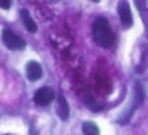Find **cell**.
I'll list each match as a JSON object with an SVG mask.
<instances>
[{
  "mask_svg": "<svg viewBox=\"0 0 148 135\" xmlns=\"http://www.w3.org/2000/svg\"><path fill=\"white\" fill-rule=\"evenodd\" d=\"M10 7H11V2H10V0H0V8L8 10Z\"/></svg>",
  "mask_w": 148,
  "mask_h": 135,
  "instance_id": "obj_11",
  "label": "cell"
},
{
  "mask_svg": "<svg viewBox=\"0 0 148 135\" xmlns=\"http://www.w3.org/2000/svg\"><path fill=\"white\" fill-rule=\"evenodd\" d=\"M21 19H23V24L26 26V29L29 30V32H37V24H35V21L30 18V14H29V11L27 10H21Z\"/></svg>",
  "mask_w": 148,
  "mask_h": 135,
  "instance_id": "obj_8",
  "label": "cell"
},
{
  "mask_svg": "<svg viewBox=\"0 0 148 135\" xmlns=\"http://www.w3.org/2000/svg\"><path fill=\"white\" fill-rule=\"evenodd\" d=\"M92 38L100 48H112L115 45V33L105 18H97L92 22Z\"/></svg>",
  "mask_w": 148,
  "mask_h": 135,
  "instance_id": "obj_1",
  "label": "cell"
},
{
  "mask_svg": "<svg viewBox=\"0 0 148 135\" xmlns=\"http://www.w3.org/2000/svg\"><path fill=\"white\" fill-rule=\"evenodd\" d=\"M143 97H145L143 86H142V83H137V84H135V89H134V99H132L131 105L127 106V110L124 111V115L119 116V119H118L119 124H127V121L131 119L132 113L137 110L138 105H142V102H143Z\"/></svg>",
  "mask_w": 148,
  "mask_h": 135,
  "instance_id": "obj_2",
  "label": "cell"
},
{
  "mask_svg": "<svg viewBox=\"0 0 148 135\" xmlns=\"http://www.w3.org/2000/svg\"><path fill=\"white\" fill-rule=\"evenodd\" d=\"M2 40H3L5 46L8 49H13V51H21L26 48V42L21 37H18L16 33H13L10 29H5L2 32Z\"/></svg>",
  "mask_w": 148,
  "mask_h": 135,
  "instance_id": "obj_3",
  "label": "cell"
},
{
  "mask_svg": "<svg viewBox=\"0 0 148 135\" xmlns=\"http://www.w3.org/2000/svg\"><path fill=\"white\" fill-rule=\"evenodd\" d=\"M81 130H83V135H100V130L92 121H86L81 125Z\"/></svg>",
  "mask_w": 148,
  "mask_h": 135,
  "instance_id": "obj_9",
  "label": "cell"
},
{
  "mask_svg": "<svg viewBox=\"0 0 148 135\" xmlns=\"http://www.w3.org/2000/svg\"><path fill=\"white\" fill-rule=\"evenodd\" d=\"M118 16L119 21H121L123 27L124 29H129L132 26V13H131V7L126 0H121L118 3Z\"/></svg>",
  "mask_w": 148,
  "mask_h": 135,
  "instance_id": "obj_4",
  "label": "cell"
},
{
  "mask_svg": "<svg viewBox=\"0 0 148 135\" xmlns=\"http://www.w3.org/2000/svg\"><path fill=\"white\" fill-rule=\"evenodd\" d=\"M54 100V92L51 87H40L34 95V102L40 106H46Z\"/></svg>",
  "mask_w": 148,
  "mask_h": 135,
  "instance_id": "obj_5",
  "label": "cell"
},
{
  "mask_svg": "<svg viewBox=\"0 0 148 135\" xmlns=\"http://www.w3.org/2000/svg\"><path fill=\"white\" fill-rule=\"evenodd\" d=\"M135 3H137L138 10H140L142 16H143V14H145V10H147V5H145V0H135Z\"/></svg>",
  "mask_w": 148,
  "mask_h": 135,
  "instance_id": "obj_10",
  "label": "cell"
},
{
  "mask_svg": "<svg viewBox=\"0 0 148 135\" xmlns=\"http://www.w3.org/2000/svg\"><path fill=\"white\" fill-rule=\"evenodd\" d=\"M91 2H96V3H97V2H100V0H91Z\"/></svg>",
  "mask_w": 148,
  "mask_h": 135,
  "instance_id": "obj_12",
  "label": "cell"
},
{
  "mask_svg": "<svg viewBox=\"0 0 148 135\" xmlns=\"http://www.w3.org/2000/svg\"><path fill=\"white\" fill-rule=\"evenodd\" d=\"M56 111H58V116L62 119V121H65V119L69 118V103H67V100H65V97L62 95V94H59V95H58Z\"/></svg>",
  "mask_w": 148,
  "mask_h": 135,
  "instance_id": "obj_7",
  "label": "cell"
},
{
  "mask_svg": "<svg viewBox=\"0 0 148 135\" xmlns=\"http://www.w3.org/2000/svg\"><path fill=\"white\" fill-rule=\"evenodd\" d=\"M26 75L29 78V81H38L43 75V70H42V65L38 62H29L26 65Z\"/></svg>",
  "mask_w": 148,
  "mask_h": 135,
  "instance_id": "obj_6",
  "label": "cell"
}]
</instances>
